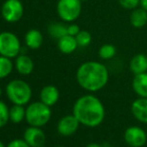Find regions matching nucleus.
Here are the masks:
<instances>
[{
  "label": "nucleus",
  "mask_w": 147,
  "mask_h": 147,
  "mask_svg": "<svg viewBox=\"0 0 147 147\" xmlns=\"http://www.w3.org/2000/svg\"><path fill=\"white\" fill-rule=\"evenodd\" d=\"M57 46H58L59 51L63 53V54H71V53H73L77 49L78 44L75 36L66 34L65 36L58 39Z\"/></svg>",
  "instance_id": "nucleus-16"
},
{
  "label": "nucleus",
  "mask_w": 147,
  "mask_h": 147,
  "mask_svg": "<svg viewBox=\"0 0 147 147\" xmlns=\"http://www.w3.org/2000/svg\"><path fill=\"white\" fill-rule=\"evenodd\" d=\"M0 147H5V145H4V143L1 141V140H0Z\"/></svg>",
  "instance_id": "nucleus-30"
},
{
  "label": "nucleus",
  "mask_w": 147,
  "mask_h": 147,
  "mask_svg": "<svg viewBox=\"0 0 147 147\" xmlns=\"http://www.w3.org/2000/svg\"><path fill=\"white\" fill-rule=\"evenodd\" d=\"M56 147H65V146H56Z\"/></svg>",
  "instance_id": "nucleus-33"
},
{
  "label": "nucleus",
  "mask_w": 147,
  "mask_h": 147,
  "mask_svg": "<svg viewBox=\"0 0 147 147\" xmlns=\"http://www.w3.org/2000/svg\"><path fill=\"white\" fill-rule=\"evenodd\" d=\"M76 80L81 88L89 92H96L107 85L109 72L103 63L98 61H86L78 67Z\"/></svg>",
  "instance_id": "nucleus-2"
},
{
  "label": "nucleus",
  "mask_w": 147,
  "mask_h": 147,
  "mask_svg": "<svg viewBox=\"0 0 147 147\" xmlns=\"http://www.w3.org/2000/svg\"><path fill=\"white\" fill-rule=\"evenodd\" d=\"M9 120V109L3 101H0V128L4 127Z\"/></svg>",
  "instance_id": "nucleus-24"
},
{
  "label": "nucleus",
  "mask_w": 147,
  "mask_h": 147,
  "mask_svg": "<svg viewBox=\"0 0 147 147\" xmlns=\"http://www.w3.org/2000/svg\"><path fill=\"white\" fill-rule=\"evenodd\" d=\"M140 7H142L147 11V0H140Z\"/></svg>",
  "instance_id": "nucleus-28"
},
{
  "label": "nucleus",
  "mask_w": 147,
  "mask_h": 147,
  "mask_svg": "<svg viewBox=\"0 0 147 147\" xmlns=\"http://www.w3.org/2000/svg\"><path fill=\"white\" fill-rule=\"evenodd\" d=\"M131 113L136 120L147 124V98L138 97L131 104Z\"/></svg>",
  "instance_id": "nucleus-11"
},
{
  "label": "nucleus",
  "mask_w": 147,
  "mask_h": 147,
  "mask_svg": "<svg viewBox=\"0 0 147 147\" xmlns=\"http://www.w3.org/2000/svg\"><path fill=\"white\" fill-rule=\"evenodd\" d=\"M24 8L20 0H6L1 8L2 17L9 23L19 21L23 16Z\"/></svg>",
  "instance_id": "nucleus-7"
},
{
  "label": "nucleus",
  "mask_w": 147,
  "mask_h": 147,
  "mask_svg": "<svg viewBox=\"0 0 147 147\" xmlns=\"http://www.w3.org/2000/svg\"><path fill=\"white\" fill-rule=\"evenodd\" d=\"M98 55L102 60H110L116 55V47L110 43H105L99 48Z\"/></svg>",
  "instance_id": "nucleus-21"
},
{
  "label": "nucleus",
  "mask_w": 147,
  "mask_h": 147,
  "mask_svg": "<svg viewBox=\"0 0 147 147\" xmlns=\"http://www.w3.org/2000/svg\"><path fill=\"white\" fill-rule=\"evenodd\" d=\"M48 32L51 37L60 39L61 37L65 36L67 34V26L63 23H60V22L52 23L48 27Z\"/></svg>",
  "instance_id": "nucleus-20"
},
{
  "label": "nucleus",
  "mask_w": 147,
  "mask_h": 147,
  "mask_svg": "<svg viewBox=\"0 0 147 147\" xmlns=\"http://www.w3.org/2000/svg\"><path fill=\"white\" fill-rule=\"evenodd\" d=\"M124 141L130 147H143L147 141L145 130L139 126H130L124 132Z\"/></svg>",
  "instance_id": "nucleus-8"
},
{
  "label": "nucleus",
  "mask_w": 147,
  "mask_h": 147,
  "mask_svg": "<svg viewBox=\"0 0 147 147\" xmlns=\"http://www.w3.org/2000/svg\"><path fill=\"white\" fill-rule=\"evenodd\" d=\"M59 100V90L54 85L44 86L40 91V101L48 106L56 104Z\"/></svg>",
  "instance_id": "nucleus-12"
},
{
  "label": "nucleus",
  "mask_w": 147,
  "mask_h": 147,
  "mask_svg": "<svg viewBox=\"0 0 147 147\" xmlns=\"http://www.w3.org/2000/svg\"><path fill=\"white\" fill-rule=\"evenodd\" d=\"M132 89L138 97L147 98V72L134 75L132 80Z\"/></svg>",
  "instance_id": "nucleus-14"
},
{
  "label": "nucleus",
  "mask_w": 147,
  "mask_h": 147,
  "mask_svg": "<svg viewBox=\"0 0 147 147\" xmlns=\"http://www.w3.org/2000/svg\"><path fill=\"white\" fill-rule=\"evenodd\" d=\"M43 42V36L37 29H31L25 35V43L30 49H38Z\"/></svg>",
  "instance_id": "nucleus-18"
},
{
  "label": "nucleus",
  "mask_w": 147,
  "mask_h": 147,
  "mask_svg": "<svg viewBox=\"0 0 147 147\" xmlns=\"http://www.w3.org/2000/svg\"><path fill=\"white\" fill-rule=\"evenodd\" d=\"M79 125L80 122L73 114L65 115L57 123V131L62 136H71L76 133Z\"/></svg>",
  "instance_id": "nucleus-9"
},
{
  "label": "nucleus",
  "mask_w": 147,
  "mask_h": 147,
  "mask_svg": "<svg viewBox=\"0 0 147 147\" xmlns=\"http://www.w3.org/2000/svg\"><path fill=\"white\" fill-rule=\"evenodd\" d=\"M1 94H2V90H1V87H0V97H1Z\"/></svg>",
  "instance_id": "nucleus-31"
},
{
  "label": "nucleus",
  "mask_w": 147,
  "mask_h": 147,
  "mask_svg": "<svg viewBox=\"0 0 147 147\" xmlns=\"http://www.w3.org/2000/svg\"><path fill=\"white\" fill-rule=\"evenodd\" d=\"M51 118L50 106L43 102H33L26 108L25 119L30 126L42 127Z\"/></svg>",
  "instance_id": "nucleus-4"
},
{
  "label": "nucleus",
  "mask_w": 147,
  "mask_h": 147,
  "mask_svg": "<svg viewBox=\"0 0 147 147\" xmlns=\"http://www.w3.org/2000/svg\"><path fill=\"white\" fill-rule=\"evenodd\" d=\"M12 69H13V63L11 58L0 55V79L7 77L11 73Z\"/></svg>",
  "instance_id": "nucleus-22"
},
{
  "label": "nucleus",
  "mask_w": 147,
  "mask_h": 147,
  "mask_svg": "<svg viewBox=\"0 0 147 147\" xmlns=\"http://www.w3.org/2000/svg\"><path fill=\"white\" fill-rule=\"evenodd\" d=\"M24 140L31 147H42L46 141V136L40 127L30 126L24 131Z\"/></svg>",
  "instance_id": "nucleus-10"
},
{
  "label": "nucleus",
  "mask_w": 147,
  "mask_h": 147,
  "mask_svg": "<svg viewBox=\"0 0 147 147\" xmlns=\"http://www.w3.org/2000/svg\"><path fill=\"white\" fill-rule=\"evenodd\" d=\"M15 68L18 73L21 75H29L33 71L34 63L32 59L25 54H20L16 57L15 60Z\"/></svg>",
  "instance_id": "nucleus-15"
},
{
  "label": "nucleus",
  "mask_w": 147,
  "mask_h": 147,
  "mask_svg": "<svg viewBox=\"0 0 147 147\" xmlns=\"http://www.w3.org/2000/svg\"><path fill=\"white\" fill-rule=\"evenodd\" d=\"M82 11L81 0H59L57 3V14L63 21L73 22Z\"/></svg>",
  "instance_id": "nucleus-5"
},
{
  "label": "nucleus",
  "mask_w": 147,
  "mask_h": 147,
  "mask_svg": "<svg viewBox=\"0 0 147 147\" xmlns=\"http://www.w3.org/2000/svg\"><path fill=\"white\" fill-rule=\"evenodd\" d=\"M118 3L126 10H133L140 6V0H118Z\"/></svg>",
  "instance_id": "nucleus-25"
},
{
  "label": "nucleus",
  "mask_w": 147,
  "mask_h": 147,
  "mask_svg": "<svg viewBox=\"0 0 147 147\" xmlns=\"http://www.w3.org/2000/svg\"><path fill=\"white\" fill-rule=\"evenodd\" d=\"M80 30L81 29H80L77 24L71 23L70 25L67 26V34L71 35V36H76L80 32Z\"/></svg>",
  "instance_id": "nucleus-27"
},
{
  "label": "nucleus",
  "mask_w": 147,
  "mask_h": 147,
  "mask_svg": "<svg viewBox=\"0 0 147 147\" xmlns=\"http://www.w3.org/2000/svg\"><path fill=\"white\" fill-rule=\"evenodd\" d=\"M7 147H31L25 140L22 139H14L8 143Z\"/></svg>",
  "instance_id": "nucleus-26"
},
{
  "label": "nucleus",
  "mask_w": 147,
  "mask_h": 147,
  "mask_svg": "<svg viewBox=\"0 0 147 147\" xmlns=\"http://www.w3.org/2000/svg\"><path fill=\"white\" fill-rule=\"evenodd\" d=\"M76 41H77L78 47H86L91 43L92 36L90 32L87 30H80V32L75 36Z\"/></svg>",
  "instance_id": "nucleus-23"
},
{
  "label": "nucleus",
  "mask_w": 147,
  "mask_h": 147,
  "mask_svg": "<svg viewBox=\"0 0 147 147\" xmlns=\"http://www.w3.org/2000/svg\"><path fill=\"white\" fill-rule=\"evenodd\" d=\"M86 147H104V146L101 145V144H99V143H89Z\"/></svg>",
  "instance_id": "nucleus-29"
},
{
  "label": "nucleus",
  "mask_w": 147,
  "mask_h": 147,
  "mask_svg": "<svg viewBox=\"0 0 147 147\" xmlns=\"http://www.w3.org/2000/svg\"><path fill=\"white\" fill-rule=\"evenodd\" d=\"M81 1H82V2H83V1H87V0H81Z\"/></svg>",
  "instance_id": "nucleus-32"
},
{
  "label": "nucleus",
  "mask_w": 147,
  "mask_h": 147,
  "mask_svg": "<svg viewBox=\"0 0 147 147\" xmlns=\"http://www.w3.org/2000/svg\"><path fill=\"white\" fill-rule=\"evenodd\" d=\"M72 114L77 118L80 124L94 128L104 121L105 107L98 97L86 94L75 101Z\"/></svg>",
  "instance_id": "nucleus-1"
},
{
  "label": "nucleus",
  "mask_w": 147,
  "mask_h": 147,
  "mask_svg": "<svg viewBox=\"0 0 147 147\" xmlns=\"http://www.w3.org/2000/svg\"><path fill=\"white\" fill-rule=\"evenodd\" d=\"M129 21L134 28L139 29V28L144 27L147 24V11L140 6L131 10Z\"/></svg>",
  "instance_id": "nucleus-17"
},
{
  "label": "nucleus",
  "mask_w": 147,
  "mask_h": 147,
  "mask_svg": "<svg viewBox=\"0 0 147 147\" xmlns=\"http://www.w3.org/2000/svg\"><path fill=\"white\" fill-rule=\"evenodd\" d=\"M25 109L23 108V105L14 104L9 109V119L13 123H20L25 118Z\"/></svg>",
  "instance_id": "nucleus-19"
},
{
  "label": "nucleus",
  "mask_w": 147,
  "mask_h": 147,
  "mask_svg": "<svg viewBox=\"0 0 147 147\" xmlns=\"http://www.w3.org/2000/svg\"><path fill=\"white\" fill-rule=\"evenodd\" d=\"M21 49L19 39L14 33L8 31L0 33V55L14 58L19 55Z\"/></svg>",
  "instance_id": "nucleus-6"
},
{
  "label": "nucleus",
  "mask_w": 147,
  "mask_h": 147,
  "mask_svg": "<svg viewBox=\"0 0 147 147\" xmlns=\"http://www.w3.org/2000/svg\"><path fill=\"white\" fill-rule=\"evenodd\" d=\"M129 68L134 75L147 72V55L143 53L135 54L130 60Z\"/></svg>",
  "instance_id": "nucleus-13"
},
{
  "label": "nucleus",
  "mask_w": 147,
  "mask_h": 147,
  "mask_svg": "<svg viewBox=\"0 0 147 147\" xmlns=\"http://www.w3.org/2000/svg\"><path fill=\"white\" fill-rule=\"evenodd\" d=\"M6 95L13 104L25 105L30 101L32 90L27 82L20 79H15L7 84Z\"/></svg>",
  "instance_id": "nucleus-3"
}]
</instances>
